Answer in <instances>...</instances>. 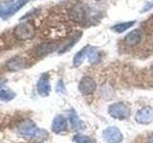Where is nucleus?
Instances as JSON below:
<instances>
[{
	"label": "nucleus",
	"instance_id": "obj_13",
	"mask_svg": "<svg viewBox=\"0 0 153 143\" xmlns=\"http://www.w3.org/2000/svg\"><path fill=\"white\" fill-rule=\"evenodd\" d=\"M25 67V59L21 56H16L8 61L7 68L10 71H19Z\"/></svg>",
	"mask_w": 153,
	"mask_h": 143
},
{
	"label": "nucleus",
	"instance_id": "obj_24",
	"mask_svg": "<svg viewBox=\"0 0 153 143\" xmlns=\"http://www.w3.org/2000/svg\"><path fill=\"white\" fill-rule=\"evenodd\" d=\"M96 1H100V0H96Z\"/></svg>",
	"mask_w": 153,
	"mask_h": 143
},
{
	"label": "nucleus",
	"instance_id": "obj_14",
	"mask_svg": "<svg viewBox=\"0 0 153 143\" xmlns=\"http://www.w3.org/2000/svg\"><path fill=\"white\" fill-rule=\"evenodd\" d=\"M69 120H70V124H71L72 129H73V131H76V132L83 131L86 128L83 121H81L75 113H71L69 114Z\"/></svg>",
	"mask_w": 153,
	"mask_h": 143
},
{
	"label": "nucleus",
	"instance_id": "obj_19",
	"mask_svg": "<svg viewBox=\"0 0 153 143\" xmlns=\"http://www.w3.org/2000/svg\"><path fill=\"white\" fill-rule=\"evenodd\" d=\"M87 57H88V60H89L90 63L93 64V63H96V62L99 60L100 55L96 49H94V48H90V50L87 54Z\"/></svg>",
	"mask_w": 153,
	"mask_h": 143
},
{
	"label": "nucleus",
	"instance_id": "obj_6",
	"mask_svg": "<svg viewBox=\"0 0 153 143\" xmlns=\"http://www.w3.org/2000/svg\"><path fill=\"white\" fill-rule=\"evenodd\" d=\"M103 139L108 143H120L123 140V135L117 127H108L102 133Z\"/></svg>",
	"mask_w": 153,
	"mask_h": 143
},
{
	"label": "nucleus",
	"instance_id": "obj_12",
	"mask_svg": "<svg viewBox=\"0 0 153 143\" xmlns=\"http://www.w3.org/2000/svg\"><path fill=\"white\" fill-rule=\"evenodd\" d=\"M67 128V120L63 116H56L52 123V130L56 133H59L66 130Z\"/></svg>",
	"mask_w": 153,
	"mask_h": 143
},
{
	"label": "nucleus",
	"instance_id": "obj_8",
	"mask_svg": "<svg viewBox=\"0 0 153 143\" xmlns=\"http://www.w3.org/2000/svg\"><path fill=\"white\" fill-rule=\"evenodd\" d=\"M57 48H59V44L56 42H44L35 48L33 54H35L36 56L41 57V56H44L47 55H50L51 52H55Z\"/></svg>",
	"mask_w": 153,
	"mask_h": 143
},
{
	"label": "nucleus",
	"instance_id": "obj_23",
	"mask_svg": "<svg viewBox=\"0 0 153 143\" xmlns=\"http://www.w3.org/2000/svg\"><path fill=\"white\" fill-rule=\"evenodd\" d=\"M148 143H153V133L151 135L150 138H149V141H148Z\"/></svg>",
	"mask_w": 153,
	"mask_h": 143
},
{
	"label": "nucleus",
	"instance_id": "obj_5",
	"mask_svg": "<svg viewBox=\"0 0 153 143\" xmlns=\"http://www.w3.org/2000/svg\"><path fill=\"white\" fill-rule=\"evenodd\" d=\"M70 18L76 23L83 24L86 21V16H87V13H86V7L82 4H78L72 8L70 11Z\"/></svg>",
	"mask_w": 153,
	"mask_h": 143
},
{
	"label": "nucleus",
	"instance_id": "obj_11",
	"mask_svg": "<svg viewBox=\"0 0 153 143\" xmlns=\"http://www.w3.org/2000/svg\"><path fill=\"white\" fill-rule=\"evenodd\" d=\"M142 40V32L140 30H134L128 32L124 37V42L128 46H136Z\"/></svg>",
	"mask_w": 153,
	"mask_h": 143
},
{
	"label": "nucleus",
	"instance_id": "obj_25",
	"mask_svg": "<svg viewBox=\"0 0 153 143\" xmlns=\"http://www.w3.org/2000/svg\"><path fill=\"white\" fill-rule=\"evenodd\" d=\"M152 74H153V70H152Z\"/></svg>",
	"mask_w": 153,
	"mask_h": 143
},
{
	"label": "nucleus",
	"instance_id": "obj_2",
	"mask_svg": "<svg viewBox=\"0 0 153 143\" xmlns=\"http://www.w3.org/2000/svg\"><path fill=\"white\" fill-rule=\"evenodd\" d=\"M13 33L20 40L31 39L36 35V29L31 22H23L14 28Z\"/></svg>",
	"mask_w": 153,
	"mask_h": 143
},
{
	"label": "nucleus",
	"instance_id": "obj_3",
	"mask_svg": "<svg viewBox=\"0 0 153 143\" xmlns=\"http://www.w3.org/2000/svg\"><path fill=\"white\" fill-rule=\"evenodd\" d=\"M44 131L39 130L31 120L22 121L18 126V133L25 137H38Z\"/></svg>",
	"mask_w": 153,
	"mask_h": 143
},
{
	"label": "nucleus",
	"instance_id": "obj_15",
	"mask_svg": "<svg viewBox=\"0 0 153 143\" xmlns=\"http://www.w3.org/2000/svg\"><path fill=\"white\" fill-rule=\"evenodd\" d=\"M90 46L87 45V46H85L84 48H82L80 51H79L74 56V59H73V65L75 67H79L81 63L83 62L84 58H85V56L87 55L88 54V52L90 50Z\"/></svg>",
	"mask_w": 153,
	"mask_h": 143
},
{
	"label": "nucleus",
	"instance_id": "obj_10",
	"mask_svg": "<svg viewBox=\"0 0 153 143\" xmlns=\"http://www.w3.org/2000/svg\"><path fill=\"white\" fill-rule=\"evenodd\" d=\"M135 119L140 124H148L153 120V108L145 107L136 114Z\"/></svg>",
	"mask_w": 153,
	"mask_h": 143
},
{
	"label": "nucleus",
	"instance_id": "obj_9",
	"mask_svg": "<svg viewBox=\"0 0 153 143\" xmlns=\"http://www.w3.org/2000/svg\"><path fill=\"white\" fill-rule=\"evenodd\" d=\"M96 87V82L93 78L89 77V76H84L80 79L79 84V90L82 94H91L95 92Z\"/></svg>",
	"mask_w": 153,
	"mask_h": 143
},
{
	"label": "nucleus",
	"instance_id": "obj_17",
	"mask_svg": "<svg viewBox=\"0 0 153 143\" xmlns=\"http://www.w3.org/2000/svg\"><path fill=\"white\" fill-rule=\"evenodd\" d=\"M81 36V32L79 33H76V35L74 36V37H72L71 39L68 41V43H66L65 45H63L61 47V49L59 51V54H63V52H67V51H69L72 47H73L76 42H78L79 40V37Z\"/></svg>",
	"mask_w": 153,
	"mask_h": 143
},
{
	"label": "nucleus",
	"instance_id": "obj_1",
	"mask_svg": "<svg viewBox=\"0 0 153 143\" xmlns=\"http://www.w3.org/2000/svg\"><path fill=\"white\" fill-rule=\"evenodd\" d=\"M29 1L30 0H16L12 2L1 3L0 4V18L6 19L10 16H13Z\"/></svg>",
	"mask_w": 153,
	"mask_h": 143
},
{
	"label": "nucleus",
	"instance_id": "obj_16",
	"mask_svg": "<svg viewBox=\"0 0 153 143\" xmlns=\"http://www.w3.org/2000/svg\"><path fill=\"white\" fill-rule=\"evenodd\" d=\"M135 21H128V22H123V23H119V24H116L115 26H113L111 29L112 31H114L115 32H118V33H121V32H126V30H128L129 28H131Z\"/></svg>",
	"mask_w": 153,
	"mask_h": 143
},
{
	"label": "nucleus",
	"instance_id": "obj_4",
	"mask_svg": "<svg viewBox=\"0 0 153 143\" xmlns=\"http://www.w3.org/2000/svg\"><path fill=\"white\" fill-rule=\"evenodd\" d=\"M108 113L114 118L126 119L130 114V110L123 103H115L109 107Z\"/></svg>",
	"mask_w": 153,
	"mask_h": 143
},
{
	"label": "nucleus",
	"instance_id": "obj_18",
	"mask_svg": "<svg viewBox=\"0 0 153 143\" xmlns=\"http://www.w3.org/2000/svg\"><path fill=\"white\" fill-rule=\"evenodd\" d=\"M16 97V93L9 90H0V100L10 101Z\"/></svg>",
	"mask_w": 153,
	"mask_h": 143
},
{
	"label": "nucleus",
	"instance_id": "obj_22",
	"mask_svg": "<svg viewBox=\"0 0 153 143\" xmlns=\"http://www.w3.org/2000/svg\"><path fill=\"white\" fill-rule=\"evenodd\" d=\"M153 8V1H150V2H147L145 6H143V10H142V12L143 13H145V12H147V11H149L150 9Z\"/></svg>",
	"mask_w": 153,
	"mask_h": 143
},
{
	"label": "nucleus",
	"instance_id": "obj_21",
	"mask_svg": "<svg viewBox=\"0 0 153 143\" xmlns=\"http://www.w3.org/2000/svg\"><path fill=\"white\" fill-rule=\"evenodd\" d=\"M56 92L57 93H62V94L65 92V88H64V85H63V82H62V80H59V82H57Z\"/></svg>",
	"mask_w": 153,
	"mask_h": 143
},
{
	"label": "nucleus",
	"instance_id": "obj_7",
	"mask_svg": "<svg viewBox=\"0 0 153 143\" xmlns=\"http://www.w3.org/2000/svg\"><path fill=\"white\" fill-rule=\"evenodd\" d=\"M36 89L37 93L41 97H48L51 93V85H50V80H49V75L47 74H43L39 79L37 81L36 84Z\"/></svg>",
	"mask_w": 153,
	"mask_h": 143
},
{
	"label": "nucleus",
	"instance_id": "obj_20",
	"mask_svg": "<svg viewBox=\"0 0 153 143\" xmlns=\"http://www.w3.org/2000/svg\"><path fill=\"white\" fill-rule=\"evenodd\" d=\"M73 139L76 143H95L92 138L83 135H76Z\"/></svg>",
	"mask_w": 153,
	"mask_h": 143
}]
</instances>
